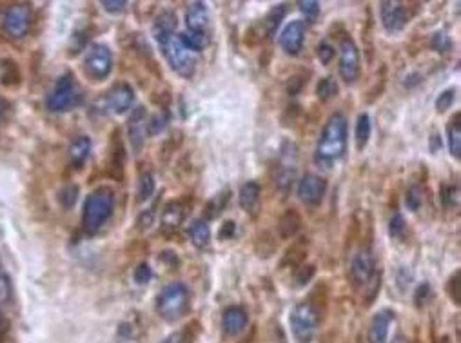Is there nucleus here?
<instances>
[{
	"instance_id": "1",
	"label": "nucleus",
	"mask_w": 461,
	"mask_h": 343,
	"mask_svg": "<svg viewBox=\"0 0 461 343\" xmlns=\"http://www.w3.org/2000/svg\"><path fill=\"white\" fill-rule=\"evenodd\" d=\"M349 125L347 118L342 113H332L323 125L322 134L316 144V154L314 158L320 165H332L342 158L347 151Z\"/></svg>"
},
{
	"instance_id": "2",
	"label": "nucleus",
	"mask_w": 461,
	"mask_h": 343,
	"mask_svg": "<svg viewBox=\"0 0 461 343\" xmlns=\"http://www.w3.org/2000/svg\"><path fill=\"white\" fill-rule=\"evenodd\" d=\"M114 207V193L110 187H99L85 198L82 211V227L88 234L99 233L110 220Z\"/></svg>"
},
{
	"instance_id": "3",
	"label": "nucleus",
	"mask_w": 461,
	"mask_h": 343,
	"mask_svg": "<svg viewBox=\"0 0 461 343\" xmlns=\"http://www.w3.org/2000/svg\"><path fill=\"white\" fill-rule=\"evenodd\" d=\"M189 302V289L180 282H173L165 285L156 296V311L165 322H176L187 314Z\"/></svg>"
},
{
	"instance_id": "4",
	"label": "nucleus",
	"mask_w": 461,
	"mask_h": 343,
	"mask_svg": "<svg viewBox=\"0 0 461 343\" xmlns=\"http://www.w3.org/2000/svg\"><path fill=\"white\" fill-rule=\"evenodd\" d=\"M320 305L314 302L313 298L307 302L298 304L296 307L291 311V331L296 340V343H311L316 333V325L320 324Z\"/></svg>"
},
{
	"instance_id": "5",
	"label": "nucleus",
	"mask_w": 461,
	"mask_h": 343,
	"mask_svg": "<svg viewBox=\"0 0 461 343\" xmlns=\"http://www.w3.org/2000/svg\"><path fill=\"white\" fill-rule=\"evenodd\" d=\"M160 50L164 53L167 64L171 65V70L180 75L182 79L191 80L196 73V60H194L193 53L182 44V40L176 35L169 37L160 44Z\"/></svg>"
},
{
	"instance_id": "6",
	"label": "nucleus",
	"mask_w": 461,
	"mask_h": 343,
	"mask_svg": "<svg viewBox=\"0 0 461 343\" xmlns=\"http://www.w3.org/2000/svg\"><path fill=\"white\" fill-rule=\"evenodd\" d=\"M80 102V91L74 84L73 76L70 73L60 76L59 80L53 85V90L48 95L45 100V105L48 110L53 111V113H64V111H70L73 105H76Z\"/></svg>"
},
{
	"instance_id": "7",
	"label": "nucleus",
	"mask_w": 461,
	"mask_h": 343,
	"mask_svg": "<svg viewBox=\"0 0 461 343\" xmlns=\"http://www.w3.org/2000/svg\"><path fill=\"white\" fill-rule=\"evenodd\" d=\"M376 271V258H374L371 244H362L356 253L352 254L351 260V282L354 289L362 291L371 282Z\"/></svg>"
},
{
	"instance_id": "8",
	"label": "nucleus",
	"mask_w": 461,
	"mask_h": 343,
	"mask_svg": "<svg viewBox=\"0 0 461 343\" xmlns=\"http://www.w3.org/2000/svg\"><path fill=\"white\" fill-rule=\"evenodd\" d=\"M113 70V53H111L110 45L105 44H94L91 45L88 55L84 59V71L85 75L93 79L94 82H100L110 76Z\"/></svg>"
},
{
	"instance_id": "9",
	"label": "nucleus",
	"mask_w": 461,
	"mask_h": 343,
	"mask_svg": "<svg viewBox=\"0 0 461 343\" xmlns=\"http://www.w3.org/2000/svg\"><path fill=\"white\" fill-rule=\"evenodd\" d=\"M338 71L345 84H354L360 76V50L351 37H342L340 40V60Z\"/></svg>"
},
{
	"instance_id": "10",
	"label": "nucleus",
	"mask_w": 461,
	"mask_h": 343,
	"mask_svg": "<svg viewBox=\"0 0 461 343\" xmlns=\"http://www.w3.org/2000/svg\"><path fill=\"white\" fill-rule=\"evenodd\" d=\"M296 162H298V149L293 142H283L282 151H280V160H278V173H276V187L283 194H287L294 178H296Z\"/></svg>"
},
{
	"instance_id": "11",
	"label": "nucleus",
	"mask_w": 461,
	"mask_h": 343,
	"mask_svg": "<svg viewBox=\"0 0 461 343\" xmlns=\"http://www.w3.org/2000/svg\"><path fill=\"white\" fill-rule=\"evenodd\" d=\"M33 10L30 4H13L8 8L2 19V28L11 39H22L30 31Z\"/></svg>"
},
{
	"instance_id": "12",
	"label": "nucleus",
	"mask_w": 461,
	"mask_h": 343,
	"mask_svg": "<svg viewBox=\"0 0 461 343\" xmlns=\"http://www.w3.org/2000/svg\"><path fill=\"white\" fill-rule=\"evenodd\" d=\"M325 193H327V180L314 173L303 174L298 184V196L303 204L311 205V207L322 204Z\"/></svg>"
},
{
	"instance_id": "13",
	"label": "nucleus",
	"mask_w": 461,
	"mask_h": 343,
	"mask_svg": "<svg viewBox=\"0 0 461 343\" xmlns=\"http://www.w3.org/2000/svg\"><path fill=\"white\" fill-rule=\"evenodd\" d=\"M409 10L403 2H380V19L387 33H400L409 22Z\"/></svg>"
},
{
	"instance_id": "14",
	"label": "nucleus",
	"mask_w": 461,
	"mask_h": 343,
	"mask_svg": "<svg viewBox=\"0 0 461 343\" xmlns=\"http://www.w3.org/2000/svg\"><path fill=\"white\" fill-rule=\"evenodd\" d=\"M305 42V22L303 20H293L289 22L278 37V44L287 55L296 56Z\"/></svg>"
},
{
	"instance_id": "15",
	"label": "nucleus",
	"mask_w": 461,
	"mask_h": 343,
	"mask_svg": "<svg viewBox=\"0 0 461 343\" xmlns=\"http://www.w3.org/2000/svg\"><path fill=\"white\" fill-rule=\"evenodd\" d=\"M396 320V314L391 309H382L380 313L372 316L371 324L367 331L369 343H387L389 331H391L392 322Z\"/></svg>"
},
{
	"instance_id": "16",
	"label": "nucleus",
	"mask_w": 461,
	"mask_h": 343,
	"mask_svg": "<svg viewBox=\"0 0 461 343\" xmlns=\"http://www.w3.org/2000/svg\"><path fill=\"white\" fill-rule=\"evenodd\" d=\"M134 102V91L130 84L120 82L114 84L107 93V105L110 110L116 114H124L125 111H130L133 107Z\"/></svg>"
},
{
	"instance_id": "17",
	"label": "nucleus",
	"mask_w": 461,
	"mask_h": 343,
	"mask_svg": "<svg viewBox=\"0 0 461 343\" xmlns=\"http://www.w3.org/2000/svg\"><path fill=\"white\" fill-rule=\"evenodd\" d=\"M249 316L242 305H229L222 313V329L227 336H238L247 327Z\"/></svg>"
},
{
	"instance_id": "18",
	"label": "nucleus",
	"mask_w": 461,
	"mask_h": 343,
	"mask_svg": "<svg viewBox=\"0 0 461 343\" xmlns=\"http://www.w3.org/2000/svg\"><path fill=\"white\" fill-rule=\"evenodd\" d=\"M145 134H147V114L144 107H136L130 118V142L134 154H139L144 147Z\"/></svg>"
},
{
	"instance_id": "19",
	"label": "nucleus",
	"mask_w": 461,
	"mask_h": 343,
	"mask_svg": "<svg viewBox=\"0 0 461 343\" xmlns=\"http://www.w3.org/2000/svg\"><path fill=\"white\" fill-rule=\"evenodd\" d=\"M209 10L203 2H193L185 11V24L191 33H205L209 35Z\"/></svg>"
},
{
	"instance_id": "20",
	"label": "nucleus",
	"mask_w": 461,
	"mask_h": 343,
	"mask_svg": "<svg viewBox=\"0 0 461 343\" xmlns=\"http://www.w3.org/2000/svg\"><path fill=\"white\" fill-rule=\"evenodd\" d=\"M285 13H287V8H285V4L273 6V8L267 11V15L260 20V31H258V37H256V39H262V37H265V39H271V37H274V33H276L280 24H282Z\"/></svg>"
},
{
	"instance_id": "21",
	"label": "nucleus",
	"mask_w": 461,
	"mask_h": 343,
	"mask_svg": "<svg viewBox=\"0 0 461 343\" xmlns=\"http://www.w3.org/2000/svg\"><path fill=\"white\" fill-rule=\"evenodd\" d=\"M302 229V216L296 209H285L278 220V236L282 240L294 238Z\"/></svg>"
},
{
	"instance_id": "22",
	"label": "nucleus",
	"mask_w": 461,
	"mask_h": 343,
	"mask_svg": "<svg viewBox=\"0 0 461 343\" xmlns=\"http://www.w3.org/2000/svg\"><path fill=\"white\" fill-rule=\"evenodd\" d=\"M176 24H178V20H176V15H174L173 11H162V13L154 19L153 37L154 40L158 42V45L162 44L164 40H167L169 37L174 35Z\"/></svg>"
},
{
	"instance_id": "23",
	"label": "nucleus",
	"mask_w": 461,
	"mask_h": 343,
	"mask_svg": "<svg viewBox=\"0 0 461 343\" xmlns=\"http://www.w3.org/2000/svg\"><path fill=\"white\" fill-rule=\"evenodd\" d=\"M307 251H309V240L305 236L298 238L291 247L285 251L282 260V267H300V265L305 262L307 258Z\"/></svg>"
},
{
	"instance_id": "24",
	"label": "nucleus",
	"mask_w": 461,
	"mask_h": 343,
	"mask_svg": "<svg viewBox=\"0 0 461 343\" xmlns=\"http://www.w3.org/2000/svg\"><path fill=\"white\" fill-rule=\"evenodd\" d=\"M185 218V207L182 202H169L162 211V227L165 231H176Z\"/></svg>"
},
{
	"instance_id": "25",
	"label": "nucleus",
	"mask_w": 461,
	"mask_h": 343,
	"mask_svg": "<svg viewBox=\"0 0 461 343\" xmlns=\"http://www.w3.org/2000/svg\"><path fill=\"white\" fill-rule=\"evenodd\" d=\"M90 153H91L90 136H85V134H82V136H76V138H74L70 145L71 165L76 167V169L82 167V165L85 164V160L90 158Z\"/></svg>"
},
{
	"instance_id": "26",
	"label": "nucleus",
	"mask_w": 461,
	"mask_h": 343,
	"mask_svg": "<svg viewBox=\"0 0 461 343\" xmlns=\"http://www.w3.org/2000/svg\"><path fill=\"white\" fill-rule=\"evenodd\" d=\"M187 234L191 244L196 249H205L211 242V229H209L207 220L196 218L191 222V225L187 227Z\"/></svg>"
},
{
	"instance_id": "27",
	"label": "nucleus",
	"mask_w": 461,
	"mask_h": 343,
	"mask_svg": "<svg viewBox=\"0 0 461 343\" xmlns=\"http://www.w3.org/2000/svg\"><path fill=\"white\" fill-rule=\"evenodd\" d=\"M260 194H262V187H260L258 182H254V180H251V182H245V184L240 187V193H238L240 207H242L243 211L254 209L256 204L260 202Z\"/></svg>"
},
{
	"instance_id": "28",
	"label": "nucleus",
	"mask_w": 461,
	"mask_h": 343,
	"mask_svg": "<svg viewBox=\"0 0 461 343\" xmlns=\"http://www.w3.org/2000/svg\"><path fill=\"white\" fill-rule=\"evenodd\" d=\"M447 138L449 151L456 160L461 158V114L456 113L447 124Z\"/></svg>"
},
{
	"instance_id": "29",
	"label": "nucleus",
	"mask_w": 461,
	"mask_h": 343,
	"mask_svg": "<svg viewBox=\"0 0 461 343\" xmlns=\"http://www.w3.org/2000/svg\"><path fill=\"white\" fill-rule=\"evenodd\" d=\"M229 198H231V191L225 189L209 200L207 204H205V207H203V220L218 218L220 214L223 213V209H225Z\"/></svg>"
},
{
	"instance_id": "30",
	"label": "nucleus",
	"mask_w": 461,
	"mask_h": 343,
	"mask_svg": "<svg viewBox=\"0 0 461 343\" xmlns=\"http://www.w3.org/2000/svg\"><path fill=\"white\" fill-rule=\"evenodd\" d=\"M372 125L371 116L367 113H362L356 120V131H354V140H356V149L363 151L367 147L369 138H371Z\"/></svg>"
},
{
	"instance_id": "31",
	"label": "nucleus",
	"mask_w": 461,
	"mask_h": 343,
	"mask_svg": "<svg viewBox=\"0 0 461 343\" xmlns=\"http://www.w3.org/2000/svg\"><path fill=\"white\" fill-rule=\"evenodd\" d=\"M178 39L182 40V44L189 51H202L209 45V35H205V33H191V31H185Z\"/></svg>"
},
{
	"instance_id": "32",
	"label": "nucleus",
	"mask_w": 461,
	"mask_h": 343,
	"mask_svg": "<svg viewBox=\"0 0 461 343\" xmlns=\"http://www.w3.org/2000/svg\"><path fill=\"white\" fill-rule=\"evenodd\" d=\"M380 289H382V271H376L374 276L371 278V282L362 289L363 305H365V307L374 304V300H376L378 294H380Z\"/></svg>"
},
{
	"instance_id": "33",
	"label": "nucleus",
	"mask_w": 461,
	"mask_h": 343,
	"mask_svg": "<svg viewBox=\"0 0 461 343\" xmlns=\"http://www.w3.org/2000/svg\"><path fill=\"white\" fill-rule=\"evenodd\" d=\"M198 324L194 322V324L185 325V329L178 331V333L169 334L167 338L164 340L162 343H193L194 338H196V333H198Z\"/></svg>"
},
{
	"instance_id": "34",
	"label": "nucleus",
	"mask_w": 461,
	"mask_h": 343,
	"mask_svg": "<svg viewBox=\"0 0 461 343\" xmlns=\"http://www.w3.org/2000/svg\"><path fill=\"white\" fill-rule=\"evenodd\" d=\"M338 91H340V87H338L336 80L332 79V76H325V79L320 80V84H318L316 95L322 102H327V100L334 98V96L338 95Z\"/></svg>"
},
{
	"instance_id": "35",
	"label": "nucleus",
	"mask_w": 461,
	"mask_h": 343,
	"mask_svg": "<svg viewBox=\"0 0 461 343\" xmlns=\"http://www.w3.org/2000/svg\"><path fill=\"white\" fill-rule=\"evenodd\" d=\"M154 193V178L151 173H144L139 180V189H136V200L145 202L153 196Z\"/></svg>"
},
{
	"instance_id": "36",
	"label": "nucleus",
	"mask_w": 461,
	"mask_h": 343,
	"mask_svg": "<svg viewBox=\"0 0 461 343\" xmlns=\"http://www.w3.org/2000/svg\"><path fill=\"white\" fill-rule=\"evenodd\" d=\"M405 205L407 209L412 211V213L420 211V207L423 205V189L420 185H412V187H409V191H407L405 194Z\"/></svg>"
},
{
	"instance_id": "37",
	"label": "nucleus",
	"mask_w": 461,
	"mask_h": 343,
	"mask_svg": "<svg viewBox=\"0 0 461 343\" xmlns=\"http://www.w3.org/2000/svg\"><path fill=\"white\" fill-rule=\"evenodd\" d=\"M389 234L394 240H403L407 234V222L400 213H394L389 220Z\"/></svg>"
},
{
	"instance_id": "38",
	"label": "nucleus",
	"mask_w": 461,
	"mask_h": 343,
	"mask_svg": "<svg viewBox=\"0 0 461 343\" xmlns=\"http://www.w3.org/2000/svg\"><path fill=\"white\" fill-rule=\"evenodd\" d=\"M314 274H316V267L314 265L302 264L294 271V285L296 287H305L314 278Z\"/></svg>"
},
{
	"instance_id": "39",
	"label": "nucleus",
	"mask_w": 461,
	"mask_h": 343,
	"mask_svg": "<svg viewBox=\"0 0 461 343\" xmlns=\"http://www.w3.org/2000/svg\"><path fill=\"white\" fill-rule=\"evenodd\" d=\"M169 122L167 111H160V113L153 114L151 118H147V133L149 134H158L165 129V125Z\"/></svg>"
},
{
	"instance_id": "40",
	"label": "nucleus",
	"mask_w": 461,
	"mask_h": 343,
	"mask_svg": "<svg viewBox=\"0 0 461 343\" xmlns=\"http://www.w3.org/2000/svg\"><path fill=\"white\" fill-rule=\"evenodd\" d=\"M298 10L302 11V15L307 19V22H316L318 17H320V4L314 2V0H300L298 2Z\"/></svg>"
},
{
	"instance_id": "41",
	"label": "nucleus",
	"mask_w": 461,
	"mask_h": 343,
	"mask_svg": "<svg viewBox=\"0 0 461 343\" xmlns=\"http://www.w3.org/2000/svg\"><path fill=\"white\" fill-rule=\"evenodd\" d=\"M76 198H79V187L76 185H65L60 189L59 202L64 205L65 209H71L76 204Z\"/></svg>"
},
{
	"instance_id": "42",
	"label": "nucleus",
	"mask_w": 461,
	"mask_h": 343,
	"mask_svg": "<svg viewBox=\"0 0 461 343\" xmlns=\"http://www.w3.org/2000/svg\"><path fill=\"white\" fill-rule=\"evenodd\" d=\"M13 302V284L8 274H0V309Z\"/></svg>"
},
{
	"instance_id": "43",
	"label": "nucleus",
	"mask_w": 461,
	"mask_h": 343,
	"mask_svg": "<svg viewBox=\"0 0 461 343\" xmlns=\"http://www.w3.org/2000/svg\"><path fill=\"white\" fill-rule=\"evenodd\" d=\"M447 291H449V296L454 302V305L461 304V271H456L452 274L451 280H449V285H447Z\"/></svg>"
},
{
	"instance_id": "44",
	"label": "nucleus",
	"mask_w": 461,
	"mask_h": 343,
	"mask_svg": "<svg viewBox=\"0 0 461 343\" xmlns=\"http://www.w3.org/2000/svg\"><path fill=\"white\" fill-rule=\"evenodd\" d=\"M442 202L445 207H449V209L458 207V204H460V189H458V185H445V187H443Z\"/></svg>"
},
{
	"instance_id": "45",
	"label": "nucleus",
	"mask_w": 461,
	"mask_h": 343,
	"mask_svg": "<svg viewBox=\"0 0 461 343\" xmlns=\"http://www.w3.org/2000/svg\"><path fill=\"white\" fill-rule=\"evenodd\" d=\"M454 100H456V90H454V87H449V90L443 91L442 95L438 96L436 100L438 113H445V111L451 110L452 104H454Z\"/></svg>"
},
{
	"instance_id": "46",
	"label": "nucleus",
	"mask_w": 461,
	"mask_h": 343,
	"mask_svg": "<svg viewBox=\"0 0 461 343\" xmlns=\"http://www.w3.org/2000/svg\"><path fill=\"white\" fill-rule=\"evenodd\" d=\"M274 251H276V242L269 234H265L263 238L256 242V253H258L260 258H269L271 254H274Z\"/></svg>"
},
{
	"instance_id": "47",
	"label": "nucleus",
	"mask_w": 461,
	"mask_h": 343,
	"mask_svg": "<svg viewBox=\"0 0 461 343\" xmlns=\"http://www.w3.org/2000/svg\"><path fill=\"white\" fill-rule=\"evenodd\" d=\"M151 278H153V271H151L147 262H142V264L136 265V269H134V273H133V280L136 282V284L145 285L151 282Z\"/></svg>"
},
{
	"instance_id": "48",
	"label": "nucleus",
	"mask_w": 461,
	"mask_h": 343,
	"mask_svg": "<svg viewBox=\"0 0 461 343\" xmlns=\"http://www.w3.org/2000/svg\"><path fill=\"white\" fill-rule=\"evenodd\" d=\"M316 55L318 60H320L323 65H327L331 64V60L334 59V55H336V50H334L329 42H320L316 48Z\"/></svg>"
},
{
	"instance_id": "49",
	"label": "nucleus",
	"mask_w": 461,
	"mask_h": 343,
	"mask_svg": "<svg viewBox=\"0 0 461 343\" xmlns=\"http://www.w3.org/2000/svg\"><path fill=\"white\" fill-rule=\"evenodd\" d=\"M431 45L432 50L440 51V53H445V51L451 48V40H449V37H447L443 31H440V33H434V37H432L431 40Z\"/></svg>"
},
{
	"instance_id": "50",
	"label": "nucleus",
	"mask_w": 461,
	"mask_h": 343,
	"mask_svg": "<svg viewBox=\"0 0 461 343\" xmlns=\"http://www.w3.org/2000/svg\"><path fill=\"white\" fill-rule=\"evenodd\" d=\"M429 294H431V285L427 284V282H423V284L416 289V293H414V304H416V307H423V305L427 304Z\"/></svg>"
},
{
	"instance_id": "51",
	"label": "nucleus",
	"mask_w": 461,
	"mask_h": 343,
	"mask_svg": "<svg viewBox=\"0 0 461 343\" xmlns=\"http://www.w3.org/2000/svg\"><path fill=\"white\" fill-rule=\"evenodd\" d=\"M100 6H102L107 13H122V11L125 10L127 2H124V0H102Z\"/></svg>"
},
{
	"instance_id": "52",
	"label": "nucleus",
	"mask_w": 461,
	"mask_h": 343,
	"mask_svg": "<svg viewBox=\"0 0 461 343\" xmlns=\"http://www.w3.org/2000/svg\"><path fill=\"white\" fill-rule=\"evenodd\" d=\"M154 222V209H145L140 213L139 220H136V225H139L140 231H145L153 225Z\"/></svg>"
},
{
	"instance_id": "53",
	"label": "nucleus",
	"mask_w": 461,
	"mask_h": 343,
	"mask_svg": "<svg viewBox=\"0 0 461 343\" xmlns=\"http://www.w3.org/2000/svg\"><path fill=\"white\" fill-rule=\"evenodd\" d=\"M234 234H236V224H234L233 220H227V222H223V225L220 227L218 238L220 240H231V238H234Z\"/></svg>"
},
{
	"instance_id": "54",
	"label": "nucleus",
	"mask_w": 461,
	"mask_h": 343,
	"mask_svg": "<svg viewBox=\"0 0 461 343\" xmlns=\"http://www.w3.org/2000/svg\"><path fill=\"white\" fill-rule=\"evenodd\" d=\"M303 84H305V80H303V76L300 75H294L293 79H289V84H287V93L291 96L298 95L300 91H302Z\"/></svg>"
},
{
	"instance_id": "55",
	"label": "nucleus",
	"mask_w": 461,
	"mask_h": 343,
	"mask_svg": "<svg viewBox=\"0 0 461 343\" xmlns=\"http://www.w3.org/2000/svg\"><path fill=\"white\" fill-rule=\"evenodd\" d=\"M442 149V136L440 133H432L431 134V153H438Z\"/></svg>"
},
{
	"instance_id": "56",
	"label": "nucleus",
	"mask_w": 461,
	"mask_h": 343,
	"mask_svg": "<svg viewBox=\"0 0 461 343\" xmlns=\"http://www.w3.org/2000/svg\"><path fill=\"white\" fill-rule=\"evenodd\" d=\"M420 80H422V76L418 75V73H414V75L407 76V80H405V85H407V87H412V85L420 84Z\"/></svg>"
},
{
	"instance_id": "57",
	"label": "nucleus",
	"mask_w": 461,
	"mask_h": 343,
	"mask_svg": "<svg viewBox=\"0 0 461 343\" xmlns=\"http://www.w3.org/2000/svg\"><path fill=\"white\" fill-rule=\"evenodd\" d=\"M391 343H409V340H407L403 334H396V336H394V340H392Z\"/></svg>"
},
{
	"instance_id": "58",
	"label": "nucleus",
	"mask_w": 461,
	"mask_h": 343,
	"mask_svg": "<svg viewBox=\"0 0 461 343\" xmlns=\"http://www.w3.org/2000/svg\"><path fill=\"white\" fill-rule=\"evenodd\" d=\"M2 111H4V105H2V100H0V118H2Z\"/></svg>"
},
{
	"instance_id": "59",
	"label": "nucleus",
	"mask_w": 461,
	"mask_h": 343,
	"mask_svg": "<svg viewBox=\"0 0 461 343\" xmlns=\"http://www.w3.org/2000/svg\"><path fill=\"white\" fill-rule=\"evenodd\" d=\"M440 343H447V342H440Z\"/></svg>"
}]
</instances>
